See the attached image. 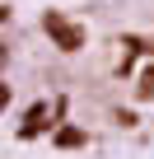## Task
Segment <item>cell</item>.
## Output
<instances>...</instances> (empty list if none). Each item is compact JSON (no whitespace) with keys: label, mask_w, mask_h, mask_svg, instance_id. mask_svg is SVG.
I'll return each mask as SVG.
<instances>
[{"label":"cell","mask_w":154,"mask_h":159,"mask_svg":"<svg viewBox=\"0 0 154 159\" xmlns=\"http://www.w3.org/2000/svg\"><path fill=\"white\" fill-rule=\"evenodd\" d=\"M42 28L51 33V42H56L61 52H80V47H84V28H80V24H65L61 14H42Z\"/></svg>","instance_id":"6da1fadb"},{"label":"cell","mask_w":154,"mask_h":159,"mask_svg":"<svg viewBox=\"0 0 154 159\" xmlns=\"http://www.w3.org/2000/svg\"><path fill=\"white\" fill-rule=\"evenodd\" d=\"M84 140H89V136H84L80 126H61V131H56V145H61V150H75V145H84Z\"/></svg>","instance_id":"7a4b0ae2"},{"label":"cell","mask_w":154,"mask_h":159,"mask_svg":"<svg viewBox=\"0 0 154 159\" xmlns=\"http://www.w3.org/2000/svg\"><path fill=\"white\" fill-rule=\"evenodd\" d=\"M140 98H154V70H145V80H140Z\"/></svg>","instance_id":"3957f363"},{"label":"cell","mask_w":154,"mask_h":159,"mask_svg":"<svg viewBox=\"0 0 154 159\" xmlns=\"http://www.w3.org/2000/svg\"><path fill=\"white\" fill-rule=\"evenodd\" d=\"M10 108V84H0V112Z\"/></svg>","instance_id":"277c9868"},{"label":"cell","mask_w":154,"mask_h":159,"mask_svg":"<svg viewBox=\"0 0 154 159\" xmlns=\"http://www.w3.org/2000/svg\"><path fill=\"white\" fill-rule=\"evenodd\" d=\"M0 61H5V52H0Z\"/></svg>","instance_id":"5b68a950"}]
</instances>
